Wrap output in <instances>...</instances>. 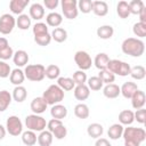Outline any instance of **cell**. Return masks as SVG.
<instances>
[{
	"mask_svg": "<svg viewBox=\"0 0 146 146\" xmlns=\"http://www.w3.org/2000/svg\"><path fill=\"white\" fill-rule=\"evenodd\" d=\"M122 137L124 139V146H140L146 139V131L143 128L128 127L124 128Z\"/></svg>",
	"mask_w": 146,
	"mask_h": 146,
	"instance_id": "6da1fadb",
	"label": "cell"
},
{
	"mask_svg": "<svg viewBox=\"0 0 146 146\" xmlns=\"http://www.w3.org/2000/svg\"><path fill=\"white\" fill-rule=\"evenodd\" d=\"M121 49L125 55L132 57H140L145 51V43L138 38H127L123 40Z\"/></svg>",
	"mask_w": 146,
	"mask_h": 146,
	"instance_id": "7a4b0ae2",
	"label": "cell"
},
{
	"mask_svg": "<svg viewBox=\"0 0 146 146\" xmlns=\"http://www.w3.org/2000/svg\"><path fill=\"white\" fill-rule=\"evenodd\" d=\"M64 90H62L57 84H51L43 91L42 98L48 105H56L64 99Z\"/></svg>",
	"mask_w": 146,
	"mask_h": 146,
	"instance_id": "3957f363",
	"label": "cell"
},
{
	"mask_svg": "<svg viewBox=\"0 0 146 146\" xmlns=\"http://www.w3.org/2000/svg\"><path fill=\"white\" fill-rule=\"evenodd\" d=\"M44 71L46 67L41 64H31L25 66L24 70V75L27 80L33 81V82H39L44 79Z\"/></svg>",
	"mask_w": 146,
	"mask_h": 146,
	"instance_id": "277c9868",
	"label": "cell"
},
{
	"mask_svg": "<svg viewBox=\"0 0 146 146\" xmlns=\"http://www.w3.org/2000/svg\"><path fill=\"white\" fill-rule=\"evenodd\" d=\"M25 125L27 128V130L31 131H43L46 129L47 125V121L44 117L38 115V114H30L25 117Z\"/></svg>",
	"mask_w": 146,
	"mask_h": 146,
	"instance_id": "5b68a950",
	"label": "cell"
},
{
	"mask_svg": "<svg viewBox=\"0 0 146 146\" xmlns=\"http://www.w3.org/2000/svg\"><path fill=\"white\" fill-rule=\"evenodd\" d=\"M130 65L125 62L119 60V59H110L106 70H108L111 73L114 75H120V76H127L130 74Z\"/></svg>",
	"mask_w": 146,
	"mask_h": 146,
	"instance_id": "8992f818",
	"label": "cell"
},
{
	"mask_svg": "<svg viewBox=\"0 0 146 146\" xmlns=\"http://www.w3.org/2000/svg\"><path fill=\"white\" fill-rule=\"evenodd\" d=\"M47 128H48V131H50L56 139H59V140L64 139L67 135V129L63 124L62 120L51 119L49 122H47Z\"/></svg>",
	"mask_w": 146,
	"mask_h": 146,
	"instance_id": "52a82bcc",
	"label": "cell"
},
{
	"mask_svg": "<svg viewBox=\"0 0 146 146\" xmlns=\"http://www.w3.org/2000/svg\"><path fill=\"white\" fill-rule=\"evenodd\" d=\"M62 11L67 19H74L78 17L79 9L76 0H62Z\"/></svg>",
	"mask_w": 146,
	"mask_h": 146,
	"instance_id": "ba28073f",
	"label": "cell"
},
{
	"mask_svg": "<svg viewBox=\"0 0 146 146\" xmlns=\"http://www.w3.org/2000/svg\"><path fill=\"white\" fill-rule=\"evenodd\" d=\"M6 130L11 136H19L23 132V123L16 115H11L6 121Z\"/></svg>",
	"mask_w": 146,
	"mask_h": 146,
	"instance_id": "9c48e42d",
	"label": "cell"
},
{
	"mask_svg": "<svg viewBox=\"0 0 146 146\" xmlns=\"http://www.w3.org/2000/svg\"><path fill=\"white\" fill-rule=\"evenodd\" d=\"M74 62H75V64L78 65V67L81 71L89 70L91 67V65H92V59H91L90 55L87 51H83V50H79V51L75 52Z\"/></svg>",
	"mask_w": 146,
	"mask_h": 146,
	"instance_id": "30bf717a",
	"label": "cell"
},
{
	"mask_svg": "<svg viewBox=\"0 0 146 146\" xmlns=\"http://www.w3.org/2000/svg\"><path fill=\"white\" fill-rule=\"evenodd\" d=\"M15 25H16V19L13 15L3 14L0 16V33L5 35L11 33Z\"/></svg>",
	"mask_w": 146,
	"mask_h": 146,
	"instance_id": "8fae6325",
	"label": "cell"
},
{
	"mask_svg": "<svg viewBox=\"0 0 146 146\" xmlns=\"http://www.w3.org/2000/svg\"><path fill=\"white\" fill-rule=\"evenodd\" d=\"M138 90V86L135 82L131 81H127L122 84V87H120V92L121 95L127 98V99H131V97L135 95V92Z\"/></svg>",
	"mask_w": 146,
	"mask_h": 146,
	"instance_id": "7c38bea8",
	"label": "cell"
},
{
	"mask_svg": "<svg viewBox=\"0 0 146 146\" xmlns=\"http://www.w3.org/2000/svg\"><path fill=\"white\" fill-rule=\"evenodd\" d=\"M47 106H48V104L42 98V96L41 97H35L31 102V105H30L31 111L33 112V114H38V115L41 114V113H43L47 110Z\"/></svg>",
	"mask_w": 146,
	"mask_h": 146,
	"instance_id": "4fadbf2b",
	"label": "cell"
},
{
	"mask_svg": "<svg viewBox=\"0 0 146 146\" xmlns=\"http://www.w3.org/2000/svg\"><path fill=\"white\" fill-rule=\"evenodd\" d=\"M29 3H30V0H11L9 2V9L13 14L22 15Z\"/></svg>",
	"mask_w": 146,
	"mask_h": 146,
	"instance_id": "5bb4252c",
	"label": "cell"
},
{
	"mask_svg": "<svg viewBox=\"0 0 146 146\" xmlns=\"http://www.w3.org/2000/svg\"><path fill=\"white\" fill-rule=\"evenodd\" d=\"M146 103V96L145 92L143 90H137L135 92V95L131 97V105L135 110H139V108H144V105Z\"/></svg>",
	"mask_w": 146,
	"mask_h": 146,
	"instance_id": "9a60e30c",
	"label": "cell"
},
{
	"mask_svg": "<svg viewBox=\"0 0 146 146\" xmlns=\"http://www.w3.org/2000/svg\"><path fill=\"white\" fill-rule=\"evenodd\" d=\"M44 16V8L41 3L39 2H34L31 5L30 7V18L31 19H35V21H40L41 18H43Z\"/></svg>",
	"mask_w": 146,
	"mask_h": 146,
	"instance_id": "2e32d148",
	"label": "cell"
},
{
	"mask_svg": "<svg viewBox=\"0 0 146 146\" xmlns=\"http://www.w3.org/2000/svg\"><path fill=\"white\" fill-rule=\"evenodd\" d=\"M30 57H29V54L25 51V50H17L14 52V56H13V60H14V64L18 67H23L27 64Z\"/></svg>",
	"mask_w": 146,
	"mask_h": 146,
	"instance_id": "e0dca14e",
	"label": "cell"
},
{
	"mask_svg": "<svg viewBox=\"0 0 146 146\" xmlns=\"http://www.w3.org/2000/svg\"><path fill=\"white\" fill-rule=\"evenodd\" d=\"M91 11L97 16H100V17L105 16L108 13V5L102 0L92 1V10Z\"/></svg>",
	"mask_w": 146,
	"mask_h": 146,
	"instance_id": "ac0fdd59",
	"label": "cell"
},
{
	"mask_svg": "<svg viewBox=\"0 0 146 146\" xmlns=\"http://www.w3.org/2000/svg\"><path fill=\"white\" fill-rule=\"evenodd\" d=\"M103 94L106 98H110V99H114L116 97H119V95L121 94L120 92V87L115 83H110V84H106L104 88H103Z\"/></svg>",
	"mask_w": 146,
	"mask_h": 146,
	"instance_id": "d6986e66",
	"label": "cell"
},
{
	"mask_svg": "<svg viewBox=\"0 0 146 146\" xmlns=\"http://www.w3.org/2000/svg\"><path fill=\"white\" fill-rule=\"evenodd\" d=\"M74 97L78 99V100H86L89 95H90V89L88 88L87 84H79L76 87H74Z\"/></svg>",
	"mask_w": 146,
	"mask_h": 146,
	"instance_id": "ffe728a7",
	"label": "cell"
},
{
	"mask_svg": "<svg viewBox=\"0 0 146 146\" xmlns=\"http://www.w3.org/2000/svg\"><path fill=\"white\" fill-rule=\"evenodd\" d=\"M50 114H51L52 119L63 120L67 115V108L62 104H56V105H52V107L50 110Z\"/></svg>",
	"mask_w": 146,
	"mask_h": 146,
	"instance_id": "44dd1931",
	"label": "cell"
},
{
	"mask_svg": "<svg viewBox=\"0 0 146 146\" xmlns=\"http://www.w3.org/2000/svg\"><path fill=\"white\" fill-rule=\"evenodd\" d=\"M123 130H124V128H123L122 124H120V123H114V124H112V125L108 128L107 135H108L110 139H112V140H117L119 138L122 137Z\"/></svg>",
	"mask_w": 146,
	"mask_h": 146,
	"instance_id": "7402d4cb",
	"label": "cell"
},
{
	"mask_svg": "<svg viewBox=\"0 0 146 146\" xmlns=\"http://www.w3.org/2000/svg\"><path fill=\"white\" fill-rule=\"evenodd\" d=\"M46 22H47V25L51 26V27H58L62 22H63V16L59 14V13H56V11H51L49 13L47 16H46Z\"/></svg>",
	"mask_w": 146,
	"mask_h": 146,
	"instance_id": "603a6c76",
	"label": "cell"
},
{
	"mask_svg": "<svg viewBox=\"0 0 146 146\" xmlns=\"http://www.w3.org/2000/svg\"><path fill=\"white\" fill-rule=\"evenodd\" d=\"M108 62H110L108 55L105 54V52H99V54L96 55V57H95V59H94L92 63L95 64V66H96L99 71H102V70H106Z\"/></svg>",
	"mask_w": 146,
	"mask_h": 146,
	"instance_id": "cb8c5ba5",
	"label": "cell"
},
{
	"mask_svg": "<svg viewBox=\"0 0 146 146\" xmlns=\"http://www.w3.org/2000/svg\"><path fill=\"white\" fill-rule=\"evenodd\" d=\"M103 132H104V128L99 123H91L87 128V133L89 135V137L95 138V139L100 138L102 135H103Z\"/></svg>",
	"mask_w": 146,
	"mask_h": 146,
	"instance_id": "d4e9b609",
	"label": "cell"
},
{
	"mask_svg": "<svg viewBox=\"0 0 146 146\" xmlns=\"http://www.w3.org/2000/svg\"><path fill=\"white\" fill-rule=\"evenodd\" d=\"M9 80L15 86H22V83L24 82L25 80V75H24V72L21 70V68H15L11 71L10 75H9Z\"/></svg>",
	"mask_w": 146,
	"mask_h": 146,
	"instance_id": "484cf974",
	"label": "cell"
},
{
	"mask_svg": "<svg viewBox=\"0 0 146 146\" xmlns=\"http://www.w3.org/2000/svg\"><path fill=\"white\" fill-rule=\"evenodd\" d=\"M13 99L16 100L17 103H23L26 97H27V91H26V88L23 87V86H16L13 90V95H11Z\"/></svg>",
	"mask_w": 146,
	"mask_h": 146,
	"instance_id": "4316f807",
	"label": "cell"
},
{
	"mask_svg": "<svg viewBox=\"0 0 146 146\" xmlns=\"http://www.w3.org/2000/svg\"><path fill=\"white\" fill-rule=\"evenodd\" d=\"M119 121H120V124H122V125H130L135 121L133 112L131 110L121 111L119 114Z\"/></svg>",
	"mask_w": 146,
	"mask_h": 146,
	"instance_id": "83f0119b",
	"label": "cell"
},
{
	"mask_svg": "<svg viewBox=\"0 0 146 146\" xmlns=\"http://www.w3.org/2000/svg\"><path fill=\"white\" fill-rule=\"evenodd\" d=\"M97 35L98 38L103 39V40H107V39H111L114 34V29L113 26L111 25H102L97 29Z\"/></svg>",
	"mask_w": 146,
	"mask_h": 146,
	"instance_id": "f1b7e54d",
	"label": "cell"
},
{
	"mask_svg": "<svg viewBox=\"0 0 146 146\" xmlns=\"http://www.w3.org/2000/svg\"><path fill=\"white\" fill-rule=\"evenodd\" d=\"M57 86L64 90V91H70L73 90L75 87L74 81L72 80V78H66V76H60L57 79Z\"/></svg>",
	"mask_w": 146,
	"mask_h": 146,
	"instance_id": "f546056e",
	"label": "cell"
},
{
	"mask_svg": "<svg viewBox=\"0 0 146 146\" xmlns=\"http://www.w3.org/2000/svg\"><path fill=\"white\" fill-rule=\"evenodd\" d=\"M22 141H23V144H25L26 146H33V145H35L36 141H38V136L35 135L34 131L26 130V131L22 132Z\"/></svg>",
	"mask_w": 146,
	"mask_h": 146,
	"instance_id": "4dcf8cb0",
	"label": "cell"
},
{
	"mask_svg": "<svg viewBox=\"0 0 146 146\" xmlns=\"http://www.w3.org/2000/svg\"><path fill=\"white\" fill-rule=\"evenodd\" d=\"M11 99H13V97L9 91H7V90L0 91V112H5L9 107Z\"/></svg>",
	"mask_w": 146,
	"mask_h": 146,
	"instance_id": "1f68e13d",
	"label": "cell"
},
{
	"mask_svg": "<svg viewBox=\"0 0 146 146\" xmlns=\"http://www.w3.org/2000/svg\"><path fill=\"white\" fill-rule=\"evenodd\" d=\"M90 114V111H89V107L83 104V103H80V104H76L75 107H74V115L81 120H84L89 116Z\"/></svg>",
	"mask_w": 146,
	"mask_h": 146,
	"instance_id": "d6a6232c",
	"label": "cell"
},
{
	"mask_svg": "<svg viewBox=\"0 0 146 146\" xmlns=\"http://www.w3.org/2000/svg\"><path fill=\"white\" fill-rule=\"evenodd\" d=\"M52 139H54L52 133L48 130H43L38 136V144L40 146H50L52 143Z\"/></svg>",
	"mask_w": 146,
	"mask_h": 146,
	"instance_id": "836d02e7",
	"label": "cell"
},
{
	"mask_svg": "<svg viewBox=\"0 0 146 146\" xmlns=\"http://www.w3.org/2000/svg\"><path fill=\"white\" fill-rule=\"evenodd\" d=\"M116 14L119 15L120 18H128L129 15H130V10H129V5L127 1L122 0V1H119L117 5H116Z\"/></svg>",
	"mask_w": 146,
	"mask_h": 146,
	"instance_id": "e575fe53",
	"label": "cell"
},
{
	"mask_svg": "<svg viewBox=\"0 0 146 146\" xmlns=\"http://www.w3.org/2000/svg\"><path fill=\"white\" fill-rule=\"evenodd\" d=\"M51 39L55 40L56 42H64L67 39V31L63 27H56L54 29V31L51 32Z\"/></svg>",
	"mask_w": 146,
	"mask_h": 146,
	"instance_id": "d590c367",
	"label": "cell"
},
{
	"mask_svg": "<svg viewBox=\"0 0 146 146\" xmlns=\"http://www.w3.org/2000/svg\"><path fill=\"white\" fill-rule=\"evenodd\" d=\"M59 74H60V68L59 66L55 65V64H50L46 67V71H44V75L50 79V80H55V79H58L59 78Z\"/></svg>",
	"mask_w": 146,
	"mask_h": 146,
	"instance_id": "8d00e7d4",
	"label": "cell"
},
{
	"mask_svg": "<svg viewBox=\"0 0 146 146\" xmlns=\"http://www.w3.org/2000/svg\"><path fill=\"white\" fill-rule=\"evenodd\" d=\"M16 25L19 30H27L30 26H31V18L30 16H27L26 14H22V15H18L17 19H16Z\"/></svg>",
	"mask_w": 146,
	"mask_h": 146,
	"instance_id": "74e56055",
	"label": "cell"
},
{
	"mask_svg": "<svg viewBox=\"0 0 146 146\" xmlns=\"http://www.w3.org/2000/svg\"><path fill=\"white\" fill-rule=\"evenodd\" d=\"M130 75L135 80H143L146 75V70L141 65H136L130 68Z\"/></svg>",
	"mask_w": 146,
	"mask_h": 146,
	"instance_id": "f35d334b",
	"label": "cell"
},
{
	"mask_svg": "<svg viewBox=\"0 0 146 146\" xmlns=\"http://www.w3.org/2000/svg\"><path fill=\"white\" fill-rule=\"evenodd\" d=\"M97 76H98V78L102 80V82L105 83V84L113 83L114 80H115V75H114L113 73H111L108 70H102V71H99V73H98Z\"/></svg>",
	"mask_w": 146,
	"mask_h": 146,
	"instance_id": "ab89813d",
	"label": "cell"
},
{
	"mask_svg": "<svg viewBox=\"0 0 146 146\" xmlns=\"http://www.w3.org/2000/svg\"><path fill=\"white\" fill-rule=\"evenodd\" d=\"M87 83H88L87 84L88 88L91 89V90H94V91L100 90L103 88V84H104L98 76H90L89 79H87Z\"/></svg>",
	"mask_w": 146,
	"mask_h": 146,
	"instance_id": "60d3db41",
	"label": "cell"
},
{
	"mask_svg": "<svg viewBox=\"0 0 146 146\" xmlns=\"http://www.w3.org/2000/svg\"><path fill=\"white\" fill-rule=\"evenodd\" d=\"M128 5H129L130 14H132V15H138L140 13V10L145 7V5L141 0H132V1L128 2Z\"/></svg>",
	"mask_w": 146,
	"mask_h": 146,
	"instance_id": "b9f144b4",
	"label": "cell"
},
{
	"mask_svg": "<svg viewBox=\"0 0 146 146\" xmlns=\"http://www.w3.org/2000/svg\"><path fill=\"white\" fill-rule=\"evenodd\" d=\"M34 41L36 42V44L39 46H48L51 41V35L50 33H43V34H38V35H34Z\"/></svg>",
	"mask_w": 146,
	"mask_h": 146,
	"instance_id": "7bdbcfd3",
	"label": "cell"
},
{
	"mask_svg": "<svg viewBox=\"0 0 146 146\" xmlns=\"http://www.w3.org/2000/svg\"><path fill=\"white\" fill-rule=\"evenodd\" d=\"M132 32H133V34H135L136 36H138V38H144V36H146V24L140 23V22L135 23V24H133V27H132Z\"/></svg>",
	"mask_w": 146,
	"mask_h": 146,
	"instance_id": "ee69618b",
	"label": "cell"
},
{
	"mask_svg": "<svg viewBox=\"0 0 146 146\" xmlns=\"http://www.w3.org/2000/svg\"><path fill=\"white\" fill-rule=\"evenodd\" d=\"M72 80L74 81V83L76 86H79V84H86V82H87V74L84 73V71L79 70V71H76V72L73 73Z\"/></svg>",
	"mask_w": 146,
	"mask_h": 146,
	"instance_id": "f6af8a7d",
	"label": "cell"
},
{
	"mask_svg": "<svg viewBox=\"0 0 146 146\" xmlns=\"http://www.w3.org/2000/svg\"><path fill=\"white\" fill-rule=\"evenodd\" d=\"M78 9L83 14H89L92 10V1L91 0H80L78 2Z\"/></svg>",
	"mask_w": 146,
	"mask_h": 146,
	"instance_id": "bcb514c9",
	"label": "cell"
},
{
	"mask_svg": "<svg viewBox=\"0 0 146 146\" xmlns=\"http://www.w3.org/2000/svg\"><path fill=\"white\" fill-rule=\"evenodd\" d=\"M33 34L34 35H38V34H43V33H48V25L46 23H42V22H38L33 25Z\"/></svg>",
	"mask_w": 146,
	"mask_h": 146,
	"instance_id": "7dc6e473",
	"label": "cell"
},
{
	"mask_svg": "<svg viewBox=\"0 0 146 146\" xmlns=\"http://www.w3.org/2000/svg\"><path fill=\"white\" fill-rule=\"evenodd\" d=\"M11 73V68L9 64H7L5 60L0 59V78H8Z\"/></svg>",
	"mask_w": 146,
	"mask_h": 146,
	"instance_id": "c3c4849f",
	"label": "cell"
},
{
	"mask_svg": "<svg viewBox=\"0 0 146 146\" xmlns=\"http://www.w3.org/2000/svg\"><path fill=\"white\" fill-rule=\"evenodd\" d=\"M13 56H14V50L10 46L0 50V59L1 60H7L9 58H13Z\"/></svg>",
	"mask_w": 146,
	"mask_h": 146,
	"instance_id": "681fc988",
	"label": "cell"
},
{
	"mask_svg": "<svg viewBox=\"0 0 146 146\" xmlns=\"http://www.w3.org/2000/svg\"><path fill=\"white\" fill-rule=\"evenodd\" d=\"M133 117L137 122L144 124L146 121V110L145 108H139L133 113Z\"/></svg>",
	"mask_w": 146,
	"mask_h": 146,
	"instance_id": "f907efd6",
	"label": "cell"
},
{
	"mask_svg": "<svg viewBox=\"0 0 146 146\" xmlns=\"http://www.w3.org/2000/svg\"><path fill=\"white\" fill-rule=\"evenodd\" d=\"M43 5L46 8L48 9H56L57 6L59 5V1L58 0H43Z\"/></svg>",
	"mask_w": 146,
	"mask_h": 146,
	"instance_id": "816d5d0a",
	"label": "cell"
},
{
	"mask_svg": "<svg viewBox=\"0 0 146 146\" xmlns=\"http://www.w3.org/2000/svg\"><path fill=\"white\" fill-rule=\"evenodd\" d=\"M95 146H112L106 138H98L95 143Z\"/></svg>",
	"mask_w": 146,
	"mask_h": 146,
	"instance_id": "f5cc1de1",
	"label": "cell"
},
{
	"mask_svg": "<svg viewBox=\"0 0 146 146\" xmlns=\"http://www.w3.org/2000/svg\"><path fill=\"white\" fill-rule=\"evenodd\" d=\"M138 16H139V22L146 24V7H144L140 10V13L138 14Z\"/></svg>",
	"mask_w": 146,
	"mask_h": 146,
	"instance_id": "db71d44e",
	"label": "cell"
},
{
	"mask_svg": "<svg viewBox=\"0 0 146 146\" xmlns=\"http://www.w3.org/2000/svg\"><path fill=\"white\" fill-rule=\"evenodd\" d=\"M8 46H9L8 40L6 38H3V36H0V50L6 48V47H8Z\"/></svg>",
	"mask_w": 146,
	"mask_h": 146,
	"instance_id": "11a10c76",
	"label": "cell"
},
{
	"mask_svg": "<svg viewBox=\"0 0 146 146\" xmlns=\"http://www.w3.org/2000/svg\"><path fill=\"white\" fill-rule=\"evenodd\" d=\"M6 131H7V130H6V128H5L3 125H1V124H0V140L5 138V136H6Z\"/></svg>",
	"mask_w": 146,
	"mask_h": 146,
	"instance_id": "9f6ffc18",
	"label": "cell"
}]
</instances>
